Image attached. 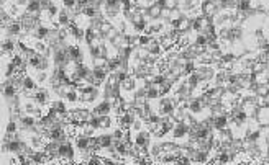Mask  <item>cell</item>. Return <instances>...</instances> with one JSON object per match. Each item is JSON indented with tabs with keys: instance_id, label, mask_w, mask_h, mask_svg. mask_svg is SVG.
I'll list each match as a JSON object with an SVG mask.
<instances>
[{
	"instance_id": "obj_1",
	"label": "cell",
	"mask_w": 269,
	"mask_h": 165,
	"mask_svg": "<svg viewBox=\"0 0 269 165\" xmlns=\"http://www.w3.org/2000/svg\"><path fill=\"white\" fill-rule=\"evenodd\" d=\"M264 20H266V15H263V13H251L249 17L245 18L242 30H243V31L256 33V31H259V30L263 28Z\"/></svg>"
},
{
	"instance_id": "obj_2",
	"label": "cell",
	"mask_w": 269,
	"mask_h": 165,
	"mask_svg": "<svg viewBox=\"0 0 269 165\" xmlns=\"http://www.w3.org/2000/svg\"><path fill=\"white\" fill-rule=\"evenodd\" d=\"M53 62L56 67H66V65L71 64V58L68 53V48L66 46H58V48L53 49Z\"/></svg>"
},
{
	"instance_id": "obj_3",
	"label": "cell",
	"mask_w": 269,
	"mask_h": 165,
	"mask_svg": "<svg viewBox=\"0 0 269 165\" xmlns=\"http://www.w3.org/2000/svg\"><path fill=\"white\" fill-rule=\"evenodd\" d=\"M91 115H92V111H89L87 108H84V106L73 108L71 111H68V121L79 124V123H86L89 118H91Z\"/></svg>"
},
{
	"instance_id": "obj_4",
	"label": "cell",
	"mask_w": 269,
	"mask_h": 165,
	"mask_svg": "<svg viewBox=\"0 0 269 165\" xmlns=\"http://www.w3.org/2000/svg\"><path fill=\"white\" fill-rule=\"evenodd\" d=\"M242 41H243L245 49H248V51H256L259 48V44H261V40L258 38V35L251 31H243Z\"/></svg>"
},
{
	"instance_id": "obj_5",
	"label": "cell",
	"mask_w": 269,
	"mask_h": 165,
	"mask_svg": "<svg viewBox=\"0 0 269 165\" xmlns=\"http://www.w3.org/2000/svg\"><path fill=\"white\" fill-rule=\"evenodd\" d=\"M18 90H20V88L12 82V79H7L5 82L2 83V95L7 102L13 100V98L18 95Z\"/></svg>"
},
{
	"instance_id": "obj_6",
	"label": "cell",
	"mask_w": 269,
	"mask_h": 165,
	"mask_svg": "<svg viewBox=\"0 0 269 165\" xmlns=\"http://www.w3.org/2000/svg\"><path fill=\"white\" fill-rule=\"evenodd\" d=\"M133 143L138 149H148L151 143V131H138V133H135Z\"/></svg>"
},
{
	"instance_id": "obj_7",
	"label": "cell",
	"mask_w": 269,
	"mask_h": 165,
	"mask_svg": "<svg viewBox=\"0 0 269 165\" xmlns=\"http://www.w3.org/2000/svg\"><path fill=\"white\" fill-rule=\"evenodd\" d=\"M174 108H176V105H174V102L171 100V98H159L158 100V115L159 116L172 115Z\"/></svg>"
},
{
	"instance_id": "obj_8",
	"label": "cell",
	"mask_w": 269,
	"mask_h": 165,
	"mask_svg": "<svg viewBox=\"0 0 269 165\" xmlns=\"http://www.w3.org/2000/svg\"><path fill=\"white\" fill-rule=\"evenodd\" d=\"M113 111V103L112 100H108V98H103V100L92 108V113L97 116H103V115H110Z\"/></svg>"
},
{
	"instance_id": "obj_9",
	"label": "cell",
	"mask_w": 269,
	"mask_h": 165,
	"mask_svg": "<svg viewBox=\"0 0 269 165\" xmlns=\"http://www.w3.org/2000/svg\"><path fill=\"white\" fill-rule=\"evenodd\" d=\"M2 30H7V36H22L25 30H23V23L20 20H13L12 23H8L7 26H2Z\"/></svg>"
},
{
	"instance_id": "obj_10",
	"label": "cell",
	"mask_w": 269,
	"mask_h": 165,
	"mask_svg": "<svg viewBox=\"0 0 269 165\" xmlns=\"http://www.w3.org/2000/svg\"><path fill=\"white\" fill-rule=\"evenodd\" d=\"M68 53H69V58H71V62L73 64H81L84 62V53L81 49L79 44H71L68 46Z\"/></svg>"
},
{
	"instance_id": "obj_11",
	"label": "cell",
	"mask_w": 269,
	"mask_h": 165,
	"mask_svg": "<svg viewBox=\"0 0 269 165\" xmlns=\"http://www.w3.org/2000/svg\"><path fill=\"white\" fill-rule=\"evenodd\" d=\"M31 35L38 41H48V38L51 35V28L48 25H43V23H40V25L36 26V30L33 31Z\"/></svg>"
},
{
	"instance_id": "obj_12",
	"label": "cell",
	"mask_w": 269,
	"mask_h": 165,
	"mask_svg": "<svg viewBox=\"0 0 269 165\" xmlns=\"http://www.w3.org/2000/svg\"><path fill=\"white\" fill-rule=\"evenodd\" d=\"M41 2H43V0H28V3H26V12H25V13H28V15L40 17V15H41V12H43Z\"/></svg>"
},
{
	"instance_id": "obj_13",
	"label": "cell",
	"mask_w": 269,
	"mask_h": 165,
	"mask_svg": "<svg viewBox=\"0 0 269 165\" xmlns=\"http://www.w3.org/2000/svg\"><path fill=\"white\" fill-rule=\"evenodd\" d=\"M33 100H35L40 106L49 105V92H46L45 88H38V90L33 93Z\"/></svg>"
},
{
	"instance_id": "obj_14",
	"label": "cell",
	"mask_w": 269,
	"mask_h": 165,
	"mask_svg": "<svg viewBox=\"0 0 269 165\" xmlns=\"http://www.w3.org/2000/svg\"><path fill=\"white\" fill-rule=\"evenodd\" d=\"M256 120L261 126H269V106H261L256 111Z\"/></svg>"
},
{
	"instance_id": "obj_15",
	"label": "cell",
	"mask_w": 269,
	"mask_h": 165,
	"mask_svg": "<svg viewBox=\"0 0 269 165\" xmlns=\"http://www.w3.org/2000/svg\"><path fill=\"white\" fill-rule=\"evenodd\" d=\"M15 49H17V44L13 43V40L10 38H3V43H2V54H8V56H13L15 54Z\"/></svg>"
},
{
	"instance_id": "obj_16",
	"label": "cell",
	"mask_w": 269,
	"mask_h": 165,
	"mask_svg": "<svg viewBox=\"0 0 269 165\" xmlns=\"http://www.w3.org/2000/svg\"><path fill=\"white\" fill-rule=\"evenodd\" d=\"M98 143H100V149H108L113 144V134L112 133H102L98 134Z\"/></svg>"
},
{
	"instance_id": "obj_17",
	"label": "cell",
	"mask_w": 269,
	"mask_h": 165,
	"mask_svg": "<svg viewBox=\"0 0 269 165\" xmlns=\"http://www.w3.org/2000/svg\"><path fill=\"white\" fill-rule=\"evenodd\" d=\"M186 134H187V126L184 124V123H177V124H174V128H172V136H174V138L181 139Z\"/></svg>"
},
{
	"instance_id": "obj_18",
	"label": "cell",
	"mask_w": 269,
	"mask_h": 165,
	"mask_svg": "<svg viewBox=\"0 0 269 165\" xmlns=\"http://www.w3.org/2000/svg\"><path fill=\"white\" fill-rule=\"evenodd\" d=\"M18 70H20V69L17 67V64L13 62V61H10V62L7 64V69L3 70V77H5V79H12L13 75L18 72Z\"/></svg>"
},
{
	"instance_id": "obj_19",
	"label": "cell",
	"mask_w": 269,
	"mask_h": 165,
	"mask_svg": "<svg viewBox=\"0 0 269 165\" xmlns=\"http://www.w3.org/2000/svg\"><path fill=\"white\" fill-rule=\"evenodd\" d=\"M202 12H204V15H212V13H215V3L212 2V0H204V3H202Z\"/></svg>"
},
{
	"instance_id": "obj_20",
	"label": "cell",
	"mask_w": 269,
	"mask_h": 165,
	"mask_svg": "<svg viewBox=\"0 0 269 165\" xmlns=\"http://www.w3.org/2000/svg\"><path fill=\"white\" fill-rule=\"evenodd\" d=\"M226 124H228V118H226L225 115H219V116H215V128H217V131L223 129Z\"/></svg>"
},
{
	"instance_id": "obj_21",
	"label": "cell",
	"mask_w": 269,
	"mask_h": 165,
	"mask_svg": "<svg viewBox=\"0 0 269 165\" xmlns=\"http://www.w3.org/2000/svg\"><path fill=\"white\" fill-rule=\"evenodd\" d=\"M261 31H263V40L269 43V17H266V20H264Z\"/></svg>"
},
{
	"instance_id": "obj_22",
	"label": "cell",
	"mask_w": 269,
	"mask_h": 165,
	"mask_svg": "<svg viewBox=\"0 0 269 165\" xmlns=\"http://www.w3.org/2000/svg\"><path fill=\"white\" fill-rule=\"evenodd\" d=\"M63 7L66 8V10L73 12L77 8V0H63Z\"/></svg>"
},
{
	"instance_id": "obj_23",
	"label": "cell",
	"mask_w": 269,
	"mask_h": 165,
	"mask_svg": "<svg viewBox=\"0 0 269 165\" xmlns=\"http://www.w3.org/2000/svg\"><path fill=\"white\" fill-rule=\"evenodd\" d=\"M177 7L176 0H164V8H169V10H174Z\"/></svg>"
},
{
	"instance_id": "obj_24",
	"label": "cell",
	"mask_w": 269,
	"mask_h": 165,
	"mask_svg": "<svg viewBox=\"0 0 269 165\" xmlns=\"http://www.w3.org/2000/svg\"><path fill=\"white\" fill-rule=\"evenodd\" d=\"M259 5L263 7V10L269 12V0H259Z\"/></svg>"
},
{
	"instance_id": "obj_25",
	"label": "cell",
	"mask_w": 269,
	"mask_h": 165,
	"mask_svg": "<svg viewBox=\"0 0 269 165\" xmlns=\"http://www.w3.org/2000/svg\"><path fill=\"white\" fill-rule=\"evenodd\" d=\"M13 2H15L18 7H23V5H26L28 3V0H13Z\"/></svg>"
},
{
	"instance_id": "obj_26",
	"label": "cell",
	"mask_w": 269,
	"mask_h": 165,
	"mask_svg": "<svg viewBox=\"0 0 269 165\" xmlns=\"http://www.w3.org/2000/svg\"><path fill=\"white\" fill-rule=\"evenodd\" d=\"M266 70H268V74H269V59H268V65H266Z\"/></svg>"
}]
</instances>
